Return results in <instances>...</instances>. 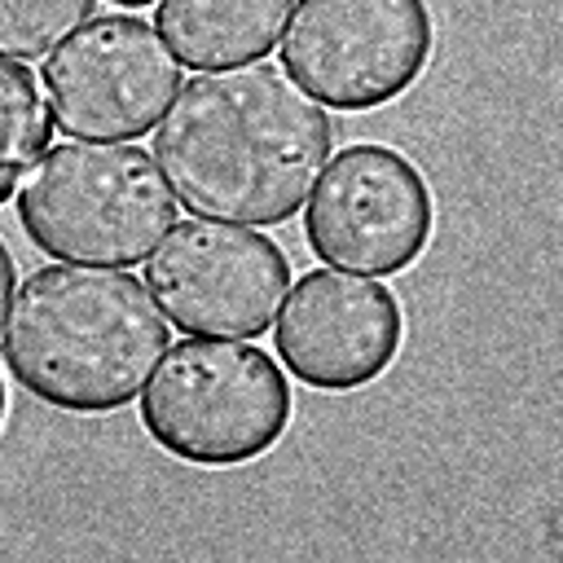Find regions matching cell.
<instances>
[{
	"label": "cell",
	"instance_id": "obj_6",
	"mask_svg": "<svg viewBox=\"0 0 563 563\" xmlns=\"http://www.w3.org/2000/svg\"><path fill=\"white\" fill-rule=\"evenodd\" d=\"M158 312L202 339H255L273 325L290 286L286 251L233 220H180L145 255Z\"/></svg>",
	"mask_w": 563,
	"mask_h": 563
},
{
	"label": "cell",
	"instance_id": "obj_8",
	"mask_svg": "<svg viewBox=\"0 0 563 563\" xmlns=\"http://www.w3.org/2000/svg\"><path fill=\"white\" fill-rule=\"evenodd\" d=\"M431 233V185L400 150L343 145L308 189V251L347 273L391 277L427 251Z\"/></svg>",
	"mask_w": 563,
	"mask_h": 563
},
{
	"label": "cell",
	"instance_id": "obj_10",
	"mask_svg": "<svg viewBox=\"0 0 563 563\" xmlns=\"http://www.w3.org/2000/svg\"><path fill=\"white\" fill-rule=\"evenodd\" d=\"M295 0H158L154 31L180 66H246L277 48Z\"/></svg>",
	"mask_w": 563,
	"mask_h": 563
},
{
	"label": "cell",
	"instance_id": "obj_15",
	"mask_svg": "<svg viewBox=\"0 0 563 563\" xmlns=\"http://www.w3.org/2000/svg\"><path fill=\"white\" fill-rule=\"evenodd\" d=\"M0 422H4V383H0Z\"/></svg>",
	"mask_w": 563,
	"mask_h": 563
},
{
	"label": "cell",
	"instance_id": "obj_3",
	"mask_svg": "<svg viewBox=\"0 0 563 563\" xmlns=\"http://www.w3.org/2000/svg\"><path fill=\"white\" fill-rule=\"evenodd\" d=\"M18 224L53 260L128 268L176 224V194L132 141H66L26 172Z\"/></svg>",
	"mask_w": 563,
	"mask_h": 563
},
{
	"label": "cell",
	"instance_id": "obj_7",
	"mask_svg": "<svg viewBox=\"0 0 563 563\" xmlns=\"http://www.w3.org/2000/svg\"><path fill=\"white\" fill-rule=\"evenodd\" d=\"M40 88L66 136L132 141L172 106L180 62L145 18L101 13L75 26L44 57Z\"/></svg>",
	"mask_w": 563,
	"mask_h": 563
},
{
	"label": "cell",
	"instance_id": "obj_13",
	"mask_svg": "<svg viewBox=\"0 0 563 563\" xmlns=\"http://www.w3.org/2000/svg\"><path fill=\"white\" fill-rule=\"evenodd\" d=\"M13 282H18V273H13V255H9V246L0 242V321H4L9 299H13Z\"/></svg>",
	"mask_w": 563,
	"mask_h": 563
},
{
	"label": "cell",
	"instance_id": "obj_5",
	"mask_svg": "<svg viewBox=\"0 0 563 563\" xmlns=\"http://www.w3.org/2000/svg\"><path fill=\"white\" fill-rule=\"evenodd\" d=\"M282 70L321 106L361 114L418 84L435 48L427 0H295Z\"/></svg>",
	"mask_w": 563,
	"mask_h": 563
},
{
	"label": "cell",
	"instance_id": "obj_11",
	"mask_svg": "<svg viewBox=\"0 0 563 563\" xmlns=\"http://www.w3.org/2000/svg\"><path fill=\"white\" fill-rule=\"evenodd\" d=\"M53 141V114L18 57H0V202L18 189V180L35 167V158Z\"/></svg>",
	"mask_w": 563,
	"mask_h": 563
},
{
	"label": "cell",
	"instance_id": "obj_9",
	"mask_svg": "<svg viewBox=\"0 0 563 563\" xmlns=\"http://www.w3.org/2000/svg\"><path fill=\"white\" fill-rule=\"evenodd\" d=\"M273 343L303 387L361 391L400 356L405 312L387 282L312 268L290 286Z\"/></svg>",
	"mask_w": 563,
	"mask_h": 563
},
{
	"label": "cell",
	"instance_id": "obj_4",
	"mask_svg": "<svg viewBox=\"0 0 563 563\" xmlns=\"http://www.w3.org/2000/svg\"><path fill=\"white\" fill-rule=\"evenodd\" d=\"M290 383L255 343L180 339L141 387L145 435L189 466H246L290 427Z\"/></svg>",
	"mask_w": 563,
	"mask_h": 563
},
{
	"label": "cell",
	"instance_id": "obj_1",
	"mask_svg": "<svg viewBox=\"0 0 563 563\" xmlns=\"http://www.w3.org/2000/svg\"><path fill=\"white\" fill-rule=\"evenodd\" d=\"M334 145L325 106L273 62L220 66L176 88L154 163L176 202L207 220H290Z\"/></svg>",
	"mask_w": 563,
	"mask_h": 563
},
{
	"label": "cell",
	"instance_id": "obj_14",
	"mask_svg": "<svg viewBox=\"0 0 563 563\" xmlns=\"http://www.w3.org/2000/svg\"><path fill=\"white\" fill-rule=\"evenodd\" d=\"M114 4H123V9H141V4H150V0H114Z\"/></svg>",
	"mask_w": 563,
	"mask_h": 563
},
{
	"label": "cell",
	"instance_id": "obj_2",
	"mask_svg": "<svg viewBox=\"0 0 563 563\" xmlns=\"http://www.w3.org/2000/svg\"><path fill=\"white\" fill-rule=\"evenodd\" d=\"M167 347V317L128 268L44 264L4 312L0 352L13 383L62 413L132 405Z\"/></svg>",
	"mask_w": 563,
	"mask_h": 563
},
{
	"label": "cell",
	"instance_id": "obj_12",
	"mask_svg": "<svg viewBox=\"0 0 563 563\" xmlns=\"http://www.w3.org/2000/svg\"><path fill=\"white\" fill-rule=\"evenodd\" d=\"M92 4L97 0H0V57H48L92 18Z\"/></svg>",
	"mask_w": 563,
	"mask_h": 563
}]
</instances>
